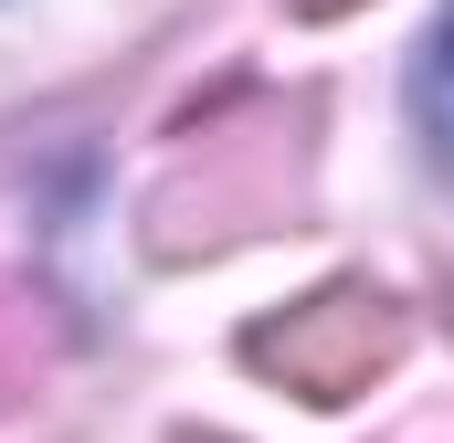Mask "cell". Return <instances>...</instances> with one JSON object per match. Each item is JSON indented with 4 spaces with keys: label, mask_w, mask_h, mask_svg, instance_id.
Wrapping results in <instances>:
<instances>
[{
    "label": "cell",
    "mask_w": 454,
    "mask_h": 443,
    "mask_svg": "<svg viewBox=\"0 0 454 443\" xmlns=\"http://www.w3.org/2000/svg\"><path fill=\"white\" fill-rule=\"evenodd\" d=\"M402 348H412V317H402V296L370 285V275H339V285L296 296L286 317H254V328H243V359H254L264 380H286L296 401H317V412H339L370 380H391Z\"/></svg>",
    "instance_id": "6da1fadb"
},
{
    "label": "cell",
    "mask_w": 454,
    "mask_h": 443,
    "mask_svg": "<svg viewBox=\"0 0 454 443\" xmlns=\"http://www.w3.org/2000/svg\"><path fill=\"white\" fill-rule=\"evenodd\" d=\"M296 180V116H264L254 148H201L191 169L159 180L148 201V243L159 253H201V243H232L275 212V190Z\"/></svg>",
    "instance_id": "7a4b0ae2"
},
{
    "label": "cell",
    "mask_w": 454,
    "mask_h": 443,
    "mask_svg": "<svg viewBox=\"0 0 454 443\" xmlns=\"http://www.w3.org/2000/svg\"><path fill=\"white\" fill-rule=\"evenodd\" d=\"M43 369H53V328H43V296L0 285V412H21Z\"/></svg>",
    "instance_id": "3957f363"
},
{
    "label": "cell",
    "mask_w": 454,
    "mask_h": 443,
    "mask_svg": "<svg viewBox=\"0 0 454 443\" xmlns=\"http://www.w3.org/2000/svg\"><path fill=\"white\" fill-rule=\"evenodd\" d=\"M412 106L434 127V148L454 159V11L434 21V43H423V64H412Z\"/></svg>",
    "instance_id": "277c9868"
},
{
    "label": "cell",
    "mask_w": 454,
    "mask_h": 443,
    "mask_svg": "<svg viewBox=\"0 0 454 443\" xmlns=\"http://www.w3.org/2000/svg\"><path fill=\"white\" fill-rule=\"evenodd\" d=\"M286 11H307V21H339V11H359V0H286Z\"/></svg>",
    "instance_id": "5b68a950"
},
{
    "label": "cell",
    "mask_w": 454,
    "mask_h": 443,
    "mask_svg": "<svg viewBox=\"0 0 454 443\" xmlns=\"http://www.w3.org/2000/svg\"><path fill=\"white\" fill-rule=\"evenodd\" d=\"M180 443H223V433H180Z\"/></svg>",
    "instance_id": "8992f818"
}]
</instances>
